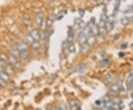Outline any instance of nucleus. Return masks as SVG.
<instances>
[{"label": "nucleus", "instance_id": "nucleus-29", "mask_svg": "<svg viewBox=\"0 0 133 110\" xmlns=\"http://www.w3.org/2000/svg\"><path fill=\"white\" fill-rule=\"evenodd\" d=\"M7 82L4 81H3L2 79L0 78V86H2V87H5V86H7Z\"/></svg>", "mask_w": 133, "mask_h": 110}, {"label": "nucleus", "instance_id": "nucleus-23", "mask_svg": "<svg viewBox=\"0 0 133 110\" xmlns=\"http://www.w3.org/2000/svg\"><path fill=\"white\" fill-rule=\"evenodd\" d=\"M11 55H14L15 57H18V56H19V50L17 49V48H14V49H13L12 50H11V53H10Z\"/></svg>", "mask_w": 133, "mask_h": 110}, {"label": "nucleus", "instance_id": "nucleus-10", "mask_svg": "<svg viewBox=\"0 0 133 110\" xmlns=\"http://www.w3.org/2000/svg\"><path fill=\"white\" fill-rule=\"evenodd\" d=\"M104 28L106 29V32H110L113 30L114 28V25L113 23L112 22H105V25H104Z\"/></svg>", "mask_w": 133, "mask_h": 110}, {"label": "nucleus", "instance_id": "nucleus-3", "mask_svg": "<svg viewBox=\"0 0 133 110\" xmlns=\"http://www.w3.org/2000/svg\"><path fill=\"white\" fill-rule=\"evenodd\" d=\"M30 36L33 37L34 41H40V34L39 31L37 30H33L30 32Z\"/></svg>", "mask_w": 133, "mask_h": 110}, {"label": "nucleus", "instance_id": "nucleus-30", "mask_svg": "<svg viewBox=\"0 0 133 110\" xmlns=\"http://www.w3.org/2000/svg\"><path fill=\"white\" fill-rule=\"evenodd\" d=\"M120 95L122 96H126L127 95V93L126 90H124V89H120Z\"/></svg>", "mask_w": 133, "mask_h": 110}, {"label": "nucleus", "instance_id": "nucleus-34", "mask_svg": "<svg viewBox=\"0 0 133 110\" xmlns=\"http://www.w3.org/2000/svg\"><path fill=\"white\" fill-rule=\"evenodd\" d=\"M79 16L81 17H83V16H84V10H79Z\"/></svg>", "mask_w": 133, "mask_h": 110}, {"label": "nucleus", "instance_id": "nucleus-31", "mask_svg": "<svg viewBox=\"0 0 133 110\" xmlns=\"http://www.w3.org/2000/svg\"><path fill=\"white\" fill-rule=\"evenodd\" d=\"M44 47L47 50L49 48V39L48 38L44 40Z\"/></svg>", "mask_w": 133, "mask_h": 110}, {"label": "nucleus", "instance_id": "nucleus-42", "mask_svg": "<svg viewBox=\"0 0 133 110\" xmlns=\"http://www.w3.org/2000/svg\"><path fill=\"white\" fill-rule=\"evenodd\" d=\"M94 110H98V109H95Z\"/></svg>", "mask_w": 133, "mask_h": 110}, {"label": "nucleus", "instance_id": "nucleus-1", "mask_svg": "<svg viewBox=\"0 0 133 110\" xmlns=\"http://www.w3.org/2000/svg\"><path fill=\"white\" fill-rule=\"evenodd\" d=\"M95 42H96V37L93 34H91V35H89L87 37V44L89 46L95 44Z\"/></svg>", "mask_w": 133, "mask_h": 110}, {"label": "nucleus", "instance_id": "nucleus-41", "mask_svg": "<svg viewBox=\"0 0 133 110\" xmlns=\"http://www.w3.org/2000/svg\"><path fill=\"white\" fill-rule=\"evenodd\" d=\"M1 69H2V68H1V67H0V72H1V70H1Z\"/></svg>", "mask_w": 133, "mask_h": 110}, {"label": "nucleus", "instance_id": "nucleus-36", "mask_svg": "<svg viewBox=\"0 0 133 110\" xmlns=\"http://www.w3.org/2000/svg\"><path fill=\"white\" fill-rule=\"evenodd\" d=\"M101 110H111L110 109H109V108H107V107H104V108H102Z\"/></svg>", "mask_w": 133, "mask_h": 110}, {"label": "nucleus", "instance_id": "nucleus-22", "mask_svg": "<svg viewBox=\"0 0 133 110\" xmlns=\"http://www.w3.org/2000/svg\"><path fill=\"white\" fill-rule=\"evenodd\" d=\"M112 101V103L114 104V105H116V106H120L121 104H122V101H121V100L119 99V98H114Z\"/></svg>", "mask_w": 133, "mask_h": 110}, {"label": "nucleus", "instance_id": "nucleus-19", "mask_svg": "<svg viewBox=\"0 0 133 110\" xmlns=\"http://www.w3.org/2000/svg\"><path fill=\"white\" fill-rule=\"evenodd\" d=\"M8 75H11L13 73V68H12V67L10 66V65H9V66H6L5 67V70H4Z\"/></svg>", "mask_w": 133, "mask_h": 110}, {"label": "nucleus", "instance_id": "nucleus-2", "mask_svg": "<svg viewBox=\"0 0 133 110\" xmlns=\"http://www.w3.org/2000/svg\"><path fill=\"white\" fill-rule=\"evenodd\" d=\"M133 75L131 73L128 75L127 79V89L130 90L133 89Z\"/></svg>", "mask_w": 133, "mask_h": 110}, {"label": "nucleus", "instance_id": "nucleus-39", "mask_svg": "<svg viewBox=\"0 0 133 110\" xmlns=\"http://www.w3.org/2000/svg\"><path fill=\"white\" fill-rule=\"evenodd\" d=\"M130 8H131V9H133V4H132V5L130 6Z\"/></svg>", "mask_w": 133, "mask_h": 110}, {"label": "nucleus", "instance_id": "nucleus-17", "mask_svg": "<svg viewBox=\"0 0 133 110\" xmlns=\"http://www.w3.org/2000/svg\"><path fill=\"white\" fill-rule=\"evenodd\" d=\"M68 50H69L70 53H74L76 51V47L75 44H70L68 45Z\"/></svg>", "mask_w": 133, "mask_h": 110}, {"label": "nucleus", "instance_id": "nucleus-5", "mask_svg": "<svg viewBox=\"0 0 133 110\" xmlns=\"http://www.w3.org/2000/svg\"><path fill=\"white\" fill-rule=\"evenodd\" d=\"M0 78L2 79L3 81L7 82L10 79V75H8L4 70H1L0 72Z\"/></svg>", "mask_w": 133, "mask_h": 110}, {"label": "nucleus", "instance_id": "nucleus-11", "mask_svg": "<svg viewBox=\"0 0 133 110\" xmlns=\"http://www.w3.org/2000/svg\"><path fill=\"white\" fill-rule=\"evenodd\" d=\"M74 39V33L72 30V29L70 28V30L68 31V34H67V41L69 42H72Z\"/></svg>", "mask_w": 133, "mask_h": 110}, {"label": "nucleus", "instance_id": "nucleus-28", "mask_svg": "<svg viewBox=\"0 0 133 110\" xmlns=\"http://www.w3.org/2000/svg\"><path fill=\"white\" fill-rule=\"evenodd\" d=\"M109 61L108 59H104L101 61V65L104 66V67H106L107 65H109Z\"/></svg>", "mask_w": 133, "mask_h": 110}, {"label": "nucleus", "instance_id": "nucleus-33", "mask_svg": "<svg viewBox=\"0 0 133 110\" xmlns=\"http://www.w3.org/2000/svg\"><path fill=\"white\" fill-rule=\"evenodd\" d=\"M109 101H110V99H109V97L108 95H105V96L103 98V101H104V103H106V102Z\"/></svg>", "mask_w": 133, "mask_h": 110}, {"label": "nucleus", "instance_id": "nucleus-13", "mask_svg": "<svg viewBox=\"0 0 133 110\" xmlns=\"http://www.w3.org/2000/svg\"><path fill=\"white\" fill-rule=\"evenodd\" d=\"M120 88H121V86L118 85V83H114L110 86V89L112 92H117V91H118L120 89Z\"/></svg>", "mask_w": 133, "mask_h": 110}, {"label": "nucleus", "instance_id": "nucleus-40", "mask_svg": "<svg viewBox=\"0 0 133 110\" xmlns=\"http://www.w3.org/2000/svg\"><path fill=\"white\" fill-rule=\"evenodd\" d=\"M131 96H132V98H133V93H132V94H131Z\"/></svg>", "mask_w": 133, "mask_h": 110}, {"label": "nucleus", "instance_id": "nucleus-15", "mask_svg": "<svg viewBox=\"0 0 133 110\" xmlns=\"http://www.w3.org/2000/svg\"><path fill=\"white\" fill-rule=\"evenodd\" d=\"M82 32L85 34V36H86L87 37L88 36L92 34V32H91V30H90V29H89V28L87 25H86V27L82 30Z\"/></svg>", "mask_w": 133, "mask_h": 110}, {"label": "nucleus", "instance_id": "nucleus-24", "mask_svg": "<svg viewBox=\"0 0 133 110\" xmlns=\"http://www.w3.org/2000/svg\"><path fill=\"white\" fill-rule=\"evenodd\" d=\"M108 19V16L106 14V13H103L101 16V22H106V20Z\"/></svg>", "mask_w": 133, "mask_h": 110}, {"label": "nucleus", "instance_id": "nucleus-4", "mask_svg": "<svg viewBox=\"0 0 133 110\" xmlns=\"http://www.w3.org/2000/svg\"><path fill=\"white\" fill-rule=\"evenodd\" d=\"M7 60H8V61H9V63L11 66H15L18 63L17 58L15 57L14 55H11V54L9 55V57H7Z\"/></svg>", "mask_w": 133, "mask_h": 110}, {"label": "nucleus", "instance_id": "nucleus-35", "mask_svg": "<svg viewBox=\"0 0 133 110\" xmlns=\"http://www.w3.org/2000/svg\"><path fill=\"white\" fill-rule=\"evenodd\" d=\"M129 18V20H130V22H133V16H130V17H128Z\"/></svg>", "mask_w": 133, "mask_h": 110}, {"label": "nucleus", "instance_id": "nucleus-12", "mask_svg": "<svg viewBox=\"0 0 133 110\" xmlns=\"http://www.w3.org/2000/svg\"><path fill=\"white\" fill-rule=\"evenodd\" d=\"M19 56H20L21 58L25 60V59H27L29 57V53H28V52H27V50H21V51H19Z\"/></svg>", "mask_w": 133, "mask_h": 110}, {"label": "nucleus", "instance_id": "nucleus-21", "mask_svg": "<svg viewBox=\"0 0 133 110\" xmlns=\"http://www.w3.org/2000/svg\"><path fill=\"white\" fill-rule=\"evenodd\" d=\"M31 46L34 50H38L40 47V44H39V42L38 41H34L33 42V44H31Z\"/></svg>", "mask_w": 133, "mask_h": 110}, {"label": "nucleus", "instance_id": "nucleus-8", "mask_svg": "<svg viewBox=\"0 0 133 110\" xmlns=\"http://www.w3.org/2000/svg\"><path fill=\"white\" fill-rule=\"evenodd\" d=\"M89 46L87 43L81 44V47H80V51H81V53H87L89 51Z\"/></svg>", "mask_w": 133, "mask_h": 110}, {"label": "nucleus", "instance_id": "nucleus-6", "mask_svg": "<svg viewBox=\"0 0 133 110\" xmlns=\"http://www.w3.org/2000/svg\"><path fill=\"white\" fill-rule=\"evenodd\" d=\"M87 69V66L84 64H79L77 66L75 67V71L78 72V73H81Z\"/></svg>", "mask_w": 133, "mask_h": 110}, {"label": "nucleus", "instance_id": "nucleus-18", "mask_svg": "<svg viewBox=\"0 0 133 110\" xmlns=\"http://www.w3.org/2000/svg\"><path fill=\"white\" fill-rule=\"evenodd\" d=\"M26 41H27V44H33V42L34 41V39L33 38V37L30 36V34H28V35H27L26 36Z\"/></svg>", "mask_w": 133, "mask_h": 110}, {"label": "nucleus", "instance_id": "nucleus-27", "mask_svg": "<svg viewBox=\"0 0 133 110\" xmlns=\"http://www.w3.org/2000/svg\"><path fill=\"white\" fill-rule=\"evenodd\" d=\"M23 23H24V25L26 26V27H30V26H31V22H30V20H28V19H24L23 20Z\"/></svg>", "mask_w": 133, "mask_h": 110}, {"label": "nucleus", "instance_id": "nucleus-14", "mask_svg": "<svg viewBox=\"0 0 133 110\" xmlns=\"http://www.w3.org/2000/svg\"><path fill=\"white\" fill-rule=\"evenodd\" d=\"M19 51H21V50H27V44L24 43V42H20L18 45H17V47H16Z\"/></svg>", "mask_w": 133, "mask_h": 110}, {"label": "nucleus", "instance_id": "nucleus-32", "mask_svg": "<svg viewBox=\"0 0 133 110\" xmlns=\"http://www.w3.org/2000/svg\"><path fill=\"white\" fill-rule=\"evenodd\" d=\"M82 21H83V20H82L81 18H76V19H75V24L77 25H79Z\"/></svg>", "mask_w": 133, "mask_h": 110}, {"label": "nucleus", "instance_id": "nucleus-38", "mask_svg": "<svg viewBox=\"0 0 133 110\" xmlns=\"http://www.w3.org/2000/svg\"><path fill=\"white\" fill-rule=\"evenodd\" d=\"M94 2H99V1H101L102 0H92Z\"/></svg>", "mask_w": 133, "mask_h": 110}, {"label": "nucleus", "instance_id": "nucleus-37", "mask_svg": "<svg viewBox=\"0 0 133 110\" xmlns=\"http://www.w3.org/2000/svg\"><path fill=\"white\" fill-rule=\"evenodd\" d=\"M130 107L131 109H133V102L130 103Z\"/></svg>", "mask_w": 133, "mask_h": 110}, {"label": "nucleus", "instance_id": "nucleus-26", "mask_svg": "<svg viewBox=\"0 0 133 110\" xmlns=\"http://www.w3.org/2000/svg\"><path fill=\"white\" fill-rule=\"evenodd\" d=\"M104 104H105V107H107V108H109V109L112 108V107L114 106V104L112 103V101H107L106 103H104Z\"/></svg>", "mask_w": 133, "mask_h": 110}, {"label": "nucleus", "instance_id": "nucleus-20", "mask_svg": "<svg viewBox=\"0 0 133 110\" xmlns=\"http://www.w3.org/2000/svg\"><path fill=\"white\" fill-rule=\"evenodd\" d=\"M36 24H37L39 26H41L42 24V22H43V19H42V17L40 16H36Z\"/></svg>", "mask_w": 133, "mask_h": 110}, {"label": "nucleus", "instance_id": "nucleus-9", "mask_svg": "<svg viewBox=\"0 0 133 110\" xmlns=\"http://www.w3.org/2000/svg\"><path fill=\"white\" fill-rule=\"evenodd\" d=\"M120 22H121V24L122 25H124V26H127V25H128L130 23V22L129 20V18L127 16H123V17H121V19H120Z\"/></svg>", "mask_w": 133, "mask_h": 110}, {"label": "nucleus", "instance_id": "nucleus-25", "mask_svg": "<svg viewBox=\"0 0 133 110\" xmlns=\"http://www.w3.org/2000/svg\"><path fill=\"white\" fill-rule=\"evenodd\" d=\"M105 78H106L107 81H111L113 80V78H114V75H113L112 73H108V74H106V75H105Z\"/></svg>", "mask_w": 133, "mask_h": 110}, {"label": "nucleus", "instance_id": "nucleus-7", "mask_svg": "<svg viewBox=\"0 0 133 110\" xmlns=\"http://www.w3.org/2000/svg\"><path fill=\"white\" fill-rule=\"evenodd\" d=\"M79 40L81 44H85L87 43V36H85V34L83 32H81L79 34Z\"/></svg>", "mask_w": 133, "mask_h": 110}, {"label": "nucleus", "instance_id": "nucleus-16", "mask_svg": "<svg viewBox=\"0 0 133 110\" xmlns=\"http://www.w3.org/2000/svg\"><path fill=\"white\" fill-rule=\"evenodd\" d=\"M69 104H70V107H71L72 109H78L79 105H78V103H77L76 101H74V100H70V101H69Z\"/></svg>", "mask_w": 133, "mask_h": 110}]
</instances>
